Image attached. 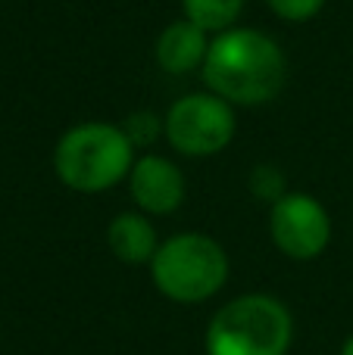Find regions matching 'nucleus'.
<instances>
[{
    "label": "nucleus",
    "instance_id": "obj_1",
    "mask_svg": "<svg viewBox=\"0 0 353 355\" xmlns=\"http://www.w3.org/2000/svg\"><path fill=\"white\" fill-rule=\"evenodd\" d=\"M210 94L225 103L260 106L279 97L288 78V60L269 35L256 28L219 31L200 66Z\"/></svg>",
    "mask_w": 353,
    "mask_h": 355
},
{
    "label": "nucleus",
    "instance_id": "obj_2",
    "mask_svg": "<svg viewBox=\"0 0 353 355\" xmlns=\"http://www.w3.org/2000/svg\"><path fill=\"white\" fill-rule=\"evenodd\" d=\"M135 166V144L125 128L106 122H85L69 128L54 150L56 178L69 190L100 193L116 187L131 175Z\"/></svg>",
    "mask_w": 353,
    "mask_h": 355
},
{
    "label": "nucleus",
    "instance_id": "obj_3",
    "mask_svg": "<svg viewBox=\"0 0 353 355\" xmlns=\"http://www.w3.org/2000/svg\"><path fill=\"white\" fill-rule=\"evenodd\" d=\"M294 321L285 302L266 293L231 300L206 327V355H285Z\"/></svg>",
    "mask_w": 353,
    "mask_h": 355
},
{
    "label": "nucleus",
    "instance_id": "obj_4",
    "mask_svg": "<svg viewBox=\"0 0 353 355\" xmlns=\"http://www.w3.org/2000/svg\"><path fill=\"white\" fill-rule=\"evenodd\" d=\"M154 284L166 300L194 306L216 296L229 281V256L206 234H175L150 259Z\"/></svg>",
    "mask_w": 353,
    "mask_h": 355
},
{
    "label": "nucleus",
    "instance_id": "obj_5",
    "mask_svg": "<svg viewBox=\"0 0 353 355\" xmlns=\"http://www.w3.org/2000/svg\"><path fill=\"white\" fill-rule=\"evenodd\" d=\"M166 141L185 156H213L235 137V110L216 94H188L163 119Z\"/></svg>",
    "mask_w": 353,
    "mask_h": 355
},
{
    "label": "nucleus",
    "instance_id": "obj_6",
    "mask_svg": "<svg viewBox=\"0 0 353 355\" xmlns=\"http://www.w3.org/2000/svg\"><path fill=\"white\" fill-rule=\"evenodd\" d=\"M269 234L272 243L288 259L310 262L325 252L331 240V218L325 206L310 193H285L272 202L269 212Z\"/></svg>",
    "mask_w": 353,
    "mask_h": 355
},
{
    "label": "nucleus",
    "instance_id": "obj_7",
    "mask_svg": "<svg viewBox=\"0 0 353 355\" xmlns=\"http://www.w3.org/2000/svg\"><path fill=\"white\" fill-rule=\"evenodd\" d=\"M129 190L147 215H169L185 202V175L166 156H141L131 166Z\"/></svg>",
    "mask_w": 353,
    "mask_h": 355
},
{
    "label": "nucleus",
    "instance_id": "obj_8",
    "mask_svg": "<svg viewBox=\"0 0 353 355\" xmlns=\"http://www.w3.org/2000/svg\"><path fill=\"white\" fill-rule=\"evenodd\" d=\"M206 50H210L206 31L197 28L194 22H188V19L166 25L163 35L156 37V62L172 75H185L194 72L197 66H204Z\"/></svg>",
    "mask_w": 353,
    "mask_h": 355
},
{
    "label": "nucleus",
    "instance_id": "obj_9",
    "mask_svg": "<svg viewBox=\"0 0 353 355\" xmlns=\"http://www.w3.org/2000/svg\"><path fill=\"white\" fill-rule=\"evenodd\" d=\"M106 243H110L113 256L125 265H144L160 250L154 225H150V218L141 212L116 215V218L110 221V227H106Z\"/></svg>",
    "mask_w": 353,
    "mask_h": 355
},
{
    "label": "nucleus",
    "instance_id": "obj_10",
    "mask_svg": "<svg viewBox=\"0 0 353 355\" xmlns=\"http://www.w3.org/2000/svg\"><path fill=\"white\" fill-rule=\"evenodd\" d=\"M185 19L204 31H229L244 10V0H181Z\"/></svg>",
    "mask_w": 353,
    "mask_h": 355
},
{
    "label": "nucleus",
    "instance_id": "obj_11",
    "mask_svg": "<svg viewBox=\"0 0 353 355\" xmlns=\"http://www.w3.org/2000/svg\"><path fill=\"white\" fill-rule=\"evenodd\" d=\"M266 3L285 22H306V19H313L322 10L325 0H266Z\"/></svg>",
    "mask_w": 353,
    "mask_h": 355
},
{
    "label": "nucleus",
    "instance_id": "obj_12",
    "mask_svg": "<svg viewBox=\"0 0 353 355\" xmlns=\"http://www.w3.org/2000/svg\"><path fill=\"white\" fill-rule=\"evenodd\" d=\"M250 187H254L256 196L263 200H281L285 196V178L279 175V168H269V166H260L250 178Z\"/></svg>",
    "mask_w": 353,
    "mask_h": 355
},
{
    "label": "nucleus",
    "instance_id": "obj_13",
    "mask_svg": "<svg viewBox=\"0 0 353 355\" xmlns=\"http://www.w3.org/2000/svg\"><path fill=\"white\" fill-rule=\"evenodd\" d=\"M341 355H353V337L344 340V346H341Z\"/></svg>",
    "mask_w": 353,
    "mask_h": 355
}]
</instances>
